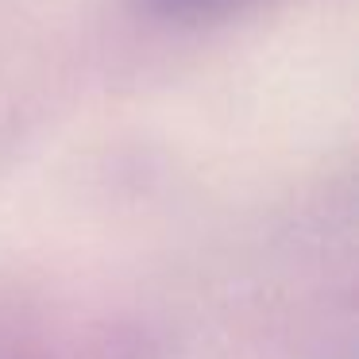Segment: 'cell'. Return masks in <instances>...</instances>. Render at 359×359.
Listing matches in <instances>:
<instances>
[{"label":"cell","instance_id":"1","mask_svg":"<svg viewBox=\"0 0 359 359\" xmlns=\"http://www.w3.org/2000/svg\"><path fill=\"white\" fill-rule=\"evenodd\" d=\"M163 4H201V0H163Z\"/></svg>","mask_w":359,"mask_h":359}]
</instances>
